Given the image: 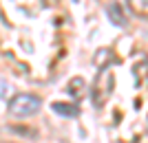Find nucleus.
Segmentation results:
<instances>
[{
    "mask_svg": "<svg viewBox=\"0 0 148 143\" xmlns=\"http://www.w3.org/2000/svg\"><path fill=\"white\" fill-rule=\"evenodd\" d=\"M42 106V99L38 95H16L11 101H9V112L13 117H31L36 115Z\"/></svg>",
    "mask_w": 148,
    "mask_h": 143,
    "instance_id": "f257e3e1",
    "label": "nucleus"
},
{
    "mask_svg": "<svg viewBox=\"0 0 148 143\" xmlns=\"http://www.w3.org/2000/svg\"><path fill=\"white\" fill-rule=\"evenodd\" d=\"M53 112H58L60 117H77L80 115V106H75V104H64V101H56V104H51Z\"/></svg>",
    "mask_w": 148,
    "mask_h": 143,
    "instance_id": "f03ea898",
    "label": "nucleus"
},
{
    "mask_svg": "<svg viewBox=\"0 0 148 143\" xmlns=\"http://www.w3.org/2000/svg\"><path fill=\"white\" fill-rule=\"evenodd\" d=\"M106 11H108V18H111L113 24L126 26V18H124V11H122V5H119V2H111V5L106 7Z\"/></svg>",
    "mask_w": 148,
    "mask_h": 143,
    "instance_id": "7ed1b4c3",
    "label": "nucleus"
},
{
    "mask_svg": "<svg viewBox=\"0 0 148 143\" xmlns=\"http://www.w3.org/2000/svg\"><path fill=\"white\" fill-rule=\"evenodd\" d=\"M5 93H7V84L0 81V97H5Z\"/></svg>",
    "mask_w": 148,
    "mask_h": 143,
    "instance_id": "20e7f679",
    "label": "nucleus"
}]
</instances>
